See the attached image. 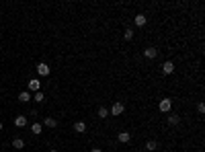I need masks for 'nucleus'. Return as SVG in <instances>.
Instances as JSON below:
<instances>
[{"label":"nucleus","mask_w":205,"mask_h":152,"mask_svg":"<svg viewBox=\"0 0 205 152\" xmlns=\"http://www.w3.org/2000/svg\"><path fill=\"white\" fill-rule=\"evenodd\" d=\"M123 111H125V105L117 101V103H113V105H111V111H109V115H121Z\"/></svg>","instance_id":"1"},{"label":"nucleus","mask_w":205,"mask_h":152,"mask_svg":"<svg viewBox=\"0 0 205 152\" xmlns=\"http://www.w3.org/2000/svg\"><path fill=\"white\" fill-rule=\"evenodd\" d=\"M170 109H172V101L170 99H162V101H160V111H162V113H168Z\"/></svg>","instance_id":"2"},{"label":"nucleus","mask_w":205,"mask_h":152,"mask_svg":"<svg viewBox=\"0 0 205 152\" xmlns=\"http://www.w3.org/2000/svg\"><path fill=\"white\" fill-rule=\"evenodd\" d=\"M158 55V49L156 48H146L144 49V58H148V60H154Z\"/></svg>","instance_id":"3"},{"label":"nucleus","mask_w":205,"mask_h":152,"mask_svg":"<svg viewBox=\"0 0 205 152\" xmlns=\"http://www.w3.org/2000/svg\"><path fill=\"white\" fill-rule=\"evenodd\" d=\"M37 74H39V76H47V74H49V66H47L45 62L37 64Z\"/></svg>","instance_id":"4"},{"label":"nucleus","mask_w":205,"mask_h":152,"mask_svg":"<svg viewBox=\"0 0 205 152\" xmlns=\"http://www.w3.org/2000/svg\"><path fill=\"white\" fill-rule=\"evenodd\" d=\"M31 90H33V93H39V90H41V82L37 80V78L29 80V93H31Z\"/></svg>","instance_id":"5"},{"label":"nucleus","mask_w":205,"mask_h":152,"mask_svg":"<svg viewBox=\"0 0 205 152\" xmlns=\"http://www.w3.org/2000/svg\"><path fill=\"white\" fill-rule=\"evenodd\" d=\"M117 140H119L121 144H127V142L131 140V134H129V131H119V136H117Z\"/></svg>","instance_id":"6"},{"label":"nucleus","mask_w":205,"mask_h":152,"mask_svg":"<svg viewBox=\"0 0 205 152\" xmlns=\"http://www.w3.org/2000/svg\"><path fill=\"white\" fill-rule=\"evenodd\" d=\"M162 72H164V74H172V72H174V64H172L170 60H168V62H164L162 64Z\"/></svg>","instance_id":"7"},{"label":"nucleus","mask_w":205,"mask_h":152,"mask_svg":"<svg viewBox=\"0 0 205 152\" xmlns=\"http://www.w3.org/2000/svg\"><path fill=\"white\" fill-rule=\"evenodd\" d=\"M31 99H33V97H31V93H29V90H23V93L19 95V101H20V103H29Z\"/></svg>","instance_id":"8"},{"label":"nucleus","mask_w":205,"mask_h":152,"mask_svg":"<svg viewBox=\"0 0 205 152\" xmlns=\"http://www.w3.org/2000/svg\"><path fill=\"white\" fill-rule=\"evenodd\" d=\"M156 148H158L156 140H148V142H146V148H144V150H146V152H154Z\"/></svg>","instance_id":"9"},{"label":"nucleus","mask_w":205,"mask_h":152,"mask_svg":"<svg viewBox=\"0 0 205 152\" xmlns=\"http://www.w3.org/2000/svg\"><path fill=\"white\" fill-rule=\"evenodd\" d=\"M146 21H148V19H146L144 14H136V19H133L136 27H144V25H146Z\"/></svg>","instance_id":"10"},{"label":"nucleus","mask_w":205,"mask_h":152,"mask_svg":"<svg viewBox=\"0 0 205 152\" xmlns=\"http://www.w3.org/2000/svg\"><path fill=\"white\" fill-rule=\"evenodd\" d=\"M96 115L101 119H107L109 117V109H107V107H99V109H96Z\"/></svg>","instance_id":"11"},{"label":"nucleus","mask_w":205,"mask_h":152,"mask_svg":"<svg viewBox=\"0 0 205 152\" xmlns=\"http://www.w3.org/2000/svg\"><path fill=\"white\" fill-rule=\"evenodd\" d=\"M14 125H17V127H25V125H27V117H25V115H19V117L14 119Z\"/></svg>","instance_id":"12"},{"label":"nucleus","mask_w":205,"mask_h":152,"mask_svg":"<svg viewBox=\"0 0 205 152\" xmlns=\"http://www.w3.org/2000/svg\"><path fill=\"white\" fill-rule=\"evenodd\" d=\"M74 130L78 131V134H82V131H86V124H84V121H76V124H74Z\"/></svg>","instance_id":"13"},{"label":"nucleus","mask_w":205,"mask_h":152,"mask_svg":"<svg viewBox=\"0 0 205 152\" xmlns=\"http://www.w3.org/2000/svg\"><path fill=\"white\" fill-rule=\"evenodd\" d=\"M41 130H43V125H41V124H33V125H31V134H35V136H39Z\"/></svg>","instance_id":"14"},{"label":"nucleus","mask_w":205,"mask_h":152,"mask_svg":"<svg viewBox=\"0 0 205 152\" xmlns=\"http://www.w3.org/2000/svg\"><path fill=\"white\" fill-rule=\"evenodd\" d=\"M13 148H17V150H20V148H25V142L20 138H14L13 140Z\"/></svg>","instance_id":"15"},{"label":"nucleus","mask_w":205,"mask_h":152,"mask_svg":"<svg viewBox=\"0 0 205 152\" xmlns=\"http://www.w3.org/2000/svg\"><path fill=\"white\" fill-rule=\"evenodd\" d=\"M123 39H125V41H131V39H133V31H131V29H125V31H123Z\"/></svg>","instance_id":"16"},{"label":"nucleus","mask_w":205,"mask_h":152,"mask_svg":"<svg viewBox=\"0 0 205 152\" xmlns=\"http://www.w3.org/2000/svg\"><path fill=\"white\" fill-rule=\"evenodd\" d=\"M55 125H58V121L54 117H45V127H55Z\"/></svg>","instance_id":"17"},{"label":"nucleus","mask_w":205,"mask_h":152,"mask_svg":"<svg viewBox=\"0 0 205 152\" xmlns=\"http://www.w3.org/2000/svg\"><path fill=\"white\" fill-rule=\"evenodd\" d=\"M178 121H181L178 115H168V124H170V125H178Z\"/></svg>","instance_id":"18"},{"label":"nucleus","mask_w":205,"mask_h":152,"mask_svg":"<svg viewBox=\"0 0 205 152\" xmlns=\"http://www.w3.org/2000/svg\"><path fill=\"white\" fill-rule=\"evenodd\" d=\"M33 101H37V103H43V101H45V95H43V93H35V97H33Z\"/></svg>","instance_id":"19"},{"label":"nucleus","mask_w":205,"mask_h":152,"mask_svg":"<svg viewBox=\"0 0 205 152\" xmlns=\"http://www.w3.org/2000/svg\"><path fill=\"white\" fill-rule=\"evenodd\" d=\"M197 111H199V113H205V105L199 103V105H197Z\"/></svg>","instance_id":"20"},{"label":"nucleus","mask_w":205,"mask_h":152,"mask_svg":"<svg viewBox=\"0 0 205 152\" xmlns=\"http://www.w3.org/2000/svg\"><path fill=\"white\" fill-rule=\"evenodd\" d=\"M90 152H102V150H101V148H92Z\"/></svg>","instance_id":"21"},{"label":"nucleus","mask_w":205,"mask_h":152,"mask_svg":"<svg viewBox=\"0 0 205 152\" xmlns=\"http://www.w3.org/2000/svg\"><path fill=\"white\" fill-rule=\"evenodd\" d=\"M0 130H2V121H0Z\"/></svg>","instance_id":"22"},{"label":"nucleus","mask_w":205,"mask_h":152,"mask_svg":"<svg viewBox=\"0 0 205 152\" xmlns=\"http://www.w3.org/2000/svg\"><path fill=\"white\" fill-rule=\"evenodd\" d=\"M49 152H58V150H49Z\"/></svg>","instance_id":"23"},{"label":"nucleus","mask_w":205,"mask_h":152,"mask_svg":"<svg viewBox=\"0 0 205 152\" xmlns=\"http://www.w3.org/2000/svg\"><path fill=\"white\" fill-rule=\"evenodd\" d=\"M140 152H146V150H140Z\"/></svg>","instance_id":"24"}]
</instances>
